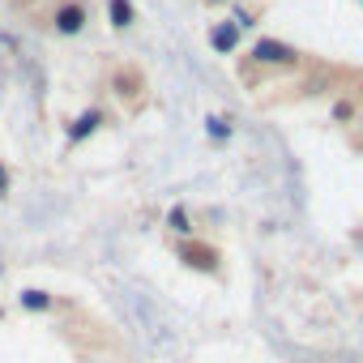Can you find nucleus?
I'll use <instances>...</instances> for the list:
<instances>
[{
	"mask_svg": "<svg viewBox=\"0 0 363 363\" xmlns=\"http://www.w3.org/2000/svg\"><path fill=\"white\" fill-rule=\"evenodd\" d=\"M179 261H184L189 269H197V274H214L218 269V248L197 244V240H184V244H179Z\"/></svg>",
	"mask_w": 363,
	"mask_h": 363,
	"instance_id": "nucleus-1",
	"label": "nucleus"
},
{
	"mask_svg": "<svg viewBox=\"0 0 363 363\" xmlns=\"http://www.w3.org/2000/svg\"><path fill=\"white\" fill-rule=\"evenodd\" d=\"M252 60H261V65H278V69H295V65H299V52L286 48V43H278V39H261V43L252 48Z\"/></svg>",
	"mask_w": 363,
	"mask_h": 363,
	"instance_id": "nucleus-2",
	"label": "nucleus"
},
{
	"mask_svg": "<svg viewBox=\"0 0 363 363\" xmlns=\"http://www.w3.org/2000/svg\"><path fill=\"white\" fill-rule=\"evenodd\" d=\"M56 30H60V35H77V30H86V9L73 5V0H69V5H60V9H56Z\"/></svg>",
	"mask_w": 363,
	"mask_h": 363,
	"instance_id": "nucleus-3",
	"label": "nucleus"
},
{
	"mask_svg": "<svg viewBox=\"0 0 363 363\" xmlns=\"http://www.w3.org/2000/svg\"><path fill=\"white\" fill-rule=\"evenodd\" d=\"M99 124H103V111H86V116L77 120V128L69 133V145H77V141H86V137H90V133H94Z\"/></svg>",
	"mask_w": 363,
	"mask_h": 363,
	"instance_id": "nucleus-4",
	"label": "nucleus"
},
{
	"mask_svg": "<svg viewBox=\"0 0 363 363\" xmlns=\"http://www.w3.org/2000/svg\"><path fill=\"white\" fill-rule=\"evenodd\" d=\"M107 9H111V26H120V30H128L137 22V13H133L128 0H107Z\"/></svg>",
	"mask_w": 363,
	"mask_h": 363,
	"instance_id": "nucleus-5",
	"label": "nucleus"
},
{
	"mask_svg": "<svg viewBox=\"0 0 363 363\" xmlns=\"http://www.w3.org/2000/svg\"><path fill=\"white\" fill-rule=\"evenodd\" d=\"M116 86H120V94H124V99H137V94H141V77H137V73H128V69H124V73H116Z\"/></svg>",
	"mask_w": 363,
	"mask_h": 363,
	"instance_id": "nucleus-6",
	"label": "nucleus"
},
{
	"mask_svg": "<svg viewBox=\"0 0 363 363\" xmlns=\"http://www.w3.org/2000/svg\"><path fill=\"white\" fill-rule=\"evenodd\" d=\"M22 303H26L30 312H48V308H52V295H48V291H22Z\"/></svg>",
	"mask_w": 363,
	"mask_h": 363,
	"instance_id": "nucleus-7",
	"label": "nucleus"
},
{
	"mask_svg": "<svg viewBox=\"0 0 363 363\" xmlns=\"http://www.w3.org/2000/svg\"><path fill=\"white\" fill-rule=\"evenodd\" d=\"M210 43H214L218 52H231V48H235V26H218V30L210 35Z\"/></svg>",
	"mask_w": 363,
	"mask_h": 363,
	"instance_id": "nucleus-8",
	"label": "nucleus"
},
{
	"mask_svg": "<svg viewBox=\"0 0 363 363\" xmlns=\"http://www.w3.org/2000/svg\"><path fill=\"white\" fill-rule=\"evenodd\" d=\"M167 227H171L175 235H189V231H193V227H189V214H184V210H171V218H167Z\"/></svg>",
	"mask_w": 363,
	"mask_h": 363,
	"instance_id": "nucleus-9",
	"label": "nucleus"
},
{
	"mask_svg": "<svg viewBox=\"0 0 363 363\" xmlns=\"http://www.w3.org/2000/svg\"><path fill=\"white\" fill-rule=\"evenodd\" d=\"M210 128H214V137H227L231 128H227V120H210Z\"/></svg>",
	"mask_w": 363,
	"mask_h": 363,
	"instance_id": "nucleus-10",
	"label": "nucleus"
},
{
	"mask_svg": "<svg viewBox=\"0 0 363 363\" xmlns=\"http://www.w3.org/2000/svg\"><path fill=\"white\" fill-rule=\"evenodd\" d=\"M5 193H9V171L0 167V197H5Z\"/></svg>",
	"mask_w": 363,
	"mask_h": 363,
	"instance_id": "nucleus-11",
	"label": "nucleus"
}]
</instances>
